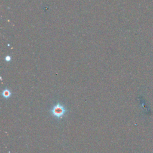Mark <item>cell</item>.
Returning a JSON list of instances; mask_svg holds the SVG:
<instances>
[{"label":"cell","instance_id":"6da1fadb","mask_svg":"<svg viewBox=\"0 0 153 153\" xmlns=\"http://www.w3.org/2000/svg\"><path fill=\"white\" fill-rule=\"evenodd\" d=\"M66 110L64 106L60 103H58L51 110V113L53 116L57 119H61L65 114Z\"/></svg>","mask_w":153,"mask_h":153},{"label":"cell","instance_id":"7a4b0ae2","mask_svg":"<svg viewBox=\"0 0 153 153\" xmlns=\"http://www.w3.org/2000/svg\"><path fill=\"white\" fill-rule=\"evenodd\" d=\"M11 92L9 89H4L3 91V92H2V96L4 98H9L11 96Z\"/></svg>","mask_w":153,"mask_h":153}]
</instances>
